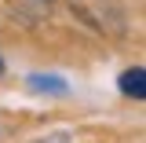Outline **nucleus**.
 <instances>
[{"label":"nucleus","mask_w":146,"mask_h":143,"mask_svg":"<svg viewBox=\"0 0 146 143\" xmlns=\"http://www.w3.org/2000/svg\"><path fill=\"white\" fill-rule=\"evenodd\" d=\"M121 92L131 95V99H143L146 95V70L143 66H131V70L121 73Z\"/></svg>","instance_id":"1"},{"label":"nucleus","mask_w":146,"mask_h":143,"mask_svg":"<svg viewBox=\"0 0 146 143\" xmlns=\"http://www.w3.org/2000/svg\"><path fill=\"white\" fill-rule=\"evenodd\" d=\"M33 143H70L66 132H51V136H44V140H33Z\"/></svg>","instance_id":"3"},{"label":"nucleus","mask_w":146,"mask_h":143,"mask_svg":"<svg viewBox=\"0 0 146 143\" xmlns=\"http://www.w3.org/2000/svg\"><path fill=\"white\" fill-rule=\"evenodd\" d=\"M0 70H4V59H0Z\"/></svg>","instance_id":"4"},{"label":"nucleus","mask_w":146,"mask_h":143,"mask_svg":"<svg viewBox=\"0 0 146 143\" xmlns=\"http://www.w3.org/2000/svg\"><path fill=\"white\" fill-rule=\"evenodd\" d=\"M29 88H33V92L62 95V92H66V81H62V77H51V73H33V77H29Z\"/></svg>","instance_id":"2"}]
</instances>
